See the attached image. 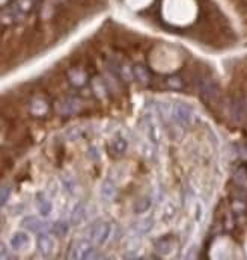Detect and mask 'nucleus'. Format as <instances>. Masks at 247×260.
Returning <instances> with one entry per match:
<instances>
[{
  "mask_svg": "<svg viewBox=\"0 0 247 260\" xmlns=\"http://www.w3.org/2000/svg\"><path fill=\"white\" fill-rule=\"evenodd\" d=\"M11 192H12V188L9 185H3L2 186V191H0V204L5 206L11 197Z\"/></svg>",
  "mask_w": 247,
  "mask_h": 260,
  "instance_id": "27",
  "label": "nucleus"
},
{
  "mask_svg": "<svg viewBox=\"0 0 247 260\" xmlns=\"http://www.w3.org/2000/svg\"><path fill=\"white\" fill-rule=\"evenodd\" d=\"M55 250V241L47 233H40V236L36 239V251L40 253V256L43 257H50L53 254Z\"/></svg>",
  "mask_w": 247,
  "mask_h": 260,
  "instance_id": "9",
  "label": "nucleus"
},
{
  "mask_svg": "<svg viewBox=\"0 0 247 260\" xmlns=\"http://www.w3.org/2000/svg\"><path fill=\"white\" fill-rule=\"evenodd\" d=\"M98 253L97 248L94 246V242L89 239H82V241H75L68 253V259L71 260H90V259H97Z\"/></svg>",
  "mask_w": 247,
  "mask_h": 260,
  "instance_id": "4",
  "label": "nucleus"
},
{
  "mask_svg": "<svg viewBox=\"0 0 247 260\" xmlns=\"http://www.w3.org/2000/svg\"><path fill=\"white\" fill-rule=\"evenodd\" d=\"M157 109L160 112V116H167L169 120H172L175 124L181 126V127H187L193 123V116H194V111L186 105V103H163L159 101Z\"/></svg>",
  "mask_w": 247,
  "mask_h": 260,
  "instance_id": "1",
  "label": "nucleus"
},
{
  "mask_svg": "<svg viewBox=\"0 0 247 260\" xmlns=\"http://www.w3.org/2000/svg\"><path fill=\"white\" fill-rule=\"evenodd\" d=\"M36 3L38 0H12L2 11V23L9 26L24 20L33 11Z\"/></svg>",
  "mask_w": 247,
  "mask_h": 260,
  "instance_id": "2",
  "label": "nucleus"
},
{
  "mask_svg": "<svg viewBox=\"0 0 247 260\" xmlns=\"http://www.w3.org/2000/svg\"><path fill=\"white\" fill-rule=\"evenodd\" d=\"M68 81L74 88H83L87 83V74L80 68H73L68 71Z\"/></svg>",
  "mask_w": 247,
  "mask_h": 260,
  "instance_id": "15",
  "label": "nucleus"
},
{
  "mask_svg": "<svg viewBox=\"0 0 247 260\" xmlns=\"http://www.w3.org/2000/svg\"><path fill=\"white\" fill-rule=\"evenodd\" d=\"M196 86L199 91V96L205 103H214L218 97V86L217 83L208 76H199L196 79Z\"/></svg>",
  "mask_w": 247,
  "mask_h": 260,
  "instance_id": "6",
  "label": "nucleus"
},
{
  "mask_svg": "<svg viewBox=\"0 0 247 260\" xmlns=\"http://www.w3.org/2000/svg\"><path fill=\"white\" fill-rule=\"evenodd\" d=\"M225 114L233 123H241L247 118V98H232L226 103Z\"/></svg>",
  "mask_w": 247,
  "mask_h": 260,
  "instance_id": "7",
  "label": "nucleus"
},
{
  "mask_svg": "<svg viewBox=\"0 0 247 260\" xmlns=\"http://www.w3.org/2000/svg\"><path fill=\"white\" fill-rule=\"evenodd\" d=\"M233 180L237 181L240 188H247V165H241L235 171V177Z\"/></svg>",
  "mask_w": 247,
  "mask_h": 260,
  "instance_id": "25",
  "label": "nucleus"
},
{
  "mask_svg": "<svg viewBox=\"0 0 247 260\" xmlns=\"http://www.w3.org/2000/svg\"><path fill=\"white\" fill-rule=\"evenodd\" d=\"M67 136H68L70 141H77V139H80L83 136V130L80 127H71L67 132Z\"/></svg>",
  "mask_w": 247,
  "mask_h": 260,
  "instance_id": "28",
  "label": "nucleus"
},
{
  "mask_svg": "<svg viewBox=\"0 0 247 260\" xmlns=\"http://www.w3.org/2000/svg\"><path fill=\"white\" fill-rule=\"evenodd\" d=\"M154 250L157 251L160 256H167L171 254L174 250V239L171 236H163L154 242Z\"/></svg>",
  "mask_w": 247,
  "mask_h": 260,
  "instance_id": "16",
  "label": "nucleus"
},
{
  "mask_svg": "<svg viewBox=\"0 0 247 260\" xmlns=\"http://www.w3.org/2000/svg\"><path fill=\"white\" fill-rule=\"evenodd\" d=\"M133 77L137 83H140L142 86H148L152 81L151 71L148 70V67H145L144 64H136L133 65Z\"/></svg>",
  "mask_w": 247,
  "mask_h": 260,
  "instance_id": "12",
  "label": "nucleus"
},
{
  "mask_svg": "<svg viewBox=\"0 0 247 260\" xmlns=\"http://www.w3.org/2000/svg\"><path fill=\"white\" fill-rule=\"evenodd\" d=\"M30 112L35 116H44L48 112V105L47 101H44L43 98H35L30 103Z\"/></svg>",
  "mask_w": 247,
  "mask_h": 260,
  "instance_id": "22",
  "label": "nucleus"
},
{
  "mask_svg": "<svg viewBox=\"0 0 247 260\" xmlns=\"http://www.w3.org/2000/svg\"><path fill=\"white\" fill-rule=\"evenodd\" d=\"M144 121H145V133H146L149 142H151L152 146L157 147L160 144V133H159L157 121H155L152 114H145Z\"/></svg>",
  "mask_w": 247,
  "mask_h": 260,
  "instance_id": "8",
  "label": "nucleus"
},
{
  "mask_svg": "<svg viewBox=\"0 0 247 260\" xmlns=\"http://www.w3.org/2000/svg\"><path fill=\"white\" fill-rule=\"evenodd\" d=\"M50 231H51V235H55V236H65V235H68V231H70V224L67 221H56V223L51 224Z\"/></svg>",
  "mask_w": 247,
  "mask_h": 260,
  "instance_id": "24",
  "label": "nucleus"
},
{
  "mask_svg": "<svg viewBox=\"0 0 247 260\" xmlns=\"http://www.w3.org/2000/svg\"><path fill=\"white\" fill-rule=\"evenodd\" d=\"M152 228H154V221L151 218L140 219L133 224V230H134V233H137V235H149Z\"/></svg>",
  "mask_w": 247,
  "mask_h": 260,
  "instance_id": "19",
  "label": "nucleus"
},
{
  "mask_svg": "<svg viewBox=\"0 0 247 260\" xmlns=\"http://www.w3.org/2000/svg\"><path fill=\"white\" fill-rule=\"evenodd\" d=\"M151 207H152V197H149V195H145V197H142L140 200L136 201V204L133 206V212L136 215H142V213L148 212Z\"/></svg>",
  "mask_w": 247,
  "mask_h": 260,
  "instance_id": "21",
  "label": "nucleus"
},
{
  "mask_svg": "<svg viewBox=\"0 0 247 260\" xmlns=\"http://www.w3.org/2000/svg\"><path fill=\"white\" fill-rule=\"evenodd\" d=\"M35 201H36V207H38V212H40V215L44 216V218L50 216L51 211H53V206H51V201L48 200L47 195L44 192H38Z\"/></svg>",
  "mask_w": 247,
  "mask_h": 260,
  "instance_id": "14",
  "label": "nucleus"
},
{
  "mask_svg": "<svg viewBox=\"0 0 247 260\" xmlns=\"http://www.w3.org/2000/svg\"><path fill=\"white\" fill-rule=\"evenodd\" d=\"M0 257H2V260H5V259H9L11 257V254H9V251H8V248L3 245L2 246V250H0Z\"/></svg>",
  "mask_w": 247,
  "mask_h": 260,
  "instance_id": "29",
  "label": "nucleus"
},
{
  "mask_svg": "<svg viewBox=\"0 0 247 260\" xmlns=\"http://www.w3.org/2000/svg\"><path fill=\"white\" fill-rule=\"evenodd\" d=\"M115 195H116V188L113 185V181H110V180L102 181V185H101V197L106 200V201H112L115 198Z\"/></svg>",
  "mask_w": 247,
  "mask_h": 260,
  "instance_id": "23",
  "label": "nucleus"
},
{
  "mask_svg": "<svg viewBox=\"0 0 247 260\" xmlns=\"http://www.w3.org/2000/svg\"><path fill=\"white\" fill-rule=\"evenodd\" d=\"M23 227L32 233H38V235H40V233H44L45 230H50L51 226L47 223V221L38 218V216H26L23 219Z\"/></svg>",
  "mask_w": 247,
  "mask_h": 260,
  "instance_id": "10",
  "label": "nucleus"
},
{
  "mask_svg": "<svg viewBox=\"0 0 247 260\" xmlns=\"http://www.w3.org/2000/svg\"><path fill=\"white\" fill-rule=\"evenodd\" d=\"M38 2H40V0H38Z\"/></svg>",
  "mask_w": 247,
  "mask_h": 260,
  "instance_id": "30",
  "label": "nucleus"
},
{
  "mask_svg": "<svg viewBox=\"0 0 247 260\" xmlns=\"http://www.w3.org/2000/svg\"><path fill=\"white\" fill-rule=\"evenodd\" d=\"M109 148L115 158H121V156H124L128 150V139L124 135H115L110 139Z\"/></svg>",
  "mask_w": 247,
  "mask_h": 260,
  "instance_id": "11",
  "label": "nucleus"
},
{
  "mask_svg": "<svg viewBox=\"0 0 247 260\" xmlns=\"http://www.w3.org/2000/svg\"><path fill=\"white\" fill-rule=\"evenodd\" d=\"M90 88H92L94 94L98 98H104L109 94V88H107L106 82H104L101 77H94V79L90 81Z\"/></svg>",
  "mask_w": 247,
  "mask_h": 260,
  "instance_id": "17",
  "label": "nucleus"
},
{
  "mask_svg": "<svg viewBox=\"0 0 247 260\" xmlns=\"http://www.w3.org/2000/svg\"><path fill=\"white\" fill-rule=\"evenodd\" d=\"M113 226L109 221H97L92 226H89L85 231V235L89 241H92L95 245H104L112 236Z\"/></svg>",
  "mask_w": 247,
  "mask_h": 260,
  "instance_id": "3",
  "label": "nucleus"
},
{
  "mask_svg": "<svg viewBox=\"0 0 247 260\" xmlns=\"http://www.w3.org/2000/svg\"><path fill=\"white\" fill-rule=\"evenodd\" d=\"M161 86L167 91H183L186 88V81L178 74H171L163 77Z\"/></svg>",
  "mask_w": 247,
  "mask_h": 260,
  "instance_id": "13",
  "label": "nucleus"
},
{
  "mask_svg": "<svg viewBox=\"0 0 247 260\" xmlns=\"http://www.w3.org/2000/svg\"><path fill=\"white\" fill-rule=\"evenodd\" d=\"M28 242H29V238L23 231L14 233V235H12L11 239H9V245H11L12 250H21V248H24L26 245H28Z\"/></svg>",
  "mask_w": 247,
  "mask_h": 260,
  "instance_id": "20",
  "label": "nucleus"
},
{
  "mask_svg": "<svg viewBox=\"0 0 247 260\" xmlns=\"http://www.w3.org/2000/svg\"><path fill=\"white\" fill-rule=\"evenodd\" d=\"M60 186L67 194H73L75 191V181L70 176H62L60 177Z\"/></svg>",
  "mask_w": 247,
  "mask_h": 260,
  "instance_id": "26",
  "label": "nucleus"
},
{
  "mask_svg": "<svg viewBox=\"0 0 247 260\" xmlns=\"http://www.w3.org/2000/svg\"><path fill=\"white\" fill-rule=\"evenodd\" d=\"M86 216V206L83 201H77L71 209V223L79 224Z\"/></svg>",
  "mask_w": 247,
  "mask_h": 260,
  "instance_id": "18",
  "label": "nucleus"
},
{
  "mask_svg": "<svg viewBox=\"0 0 247 260\" xmlns=\"http://www.w3.org/2000/svg\"><path fill=\"white\" fill-rule=\"evenodd\" d=\"M55 112L60 116H71L82 111V100L74 96H65L55 101Z\"/></svg>",
  "mask_w": 247,
  "mask_h": 260,
  "instance_id": "5",
  "label": "nucleus"
}]
</instances>
